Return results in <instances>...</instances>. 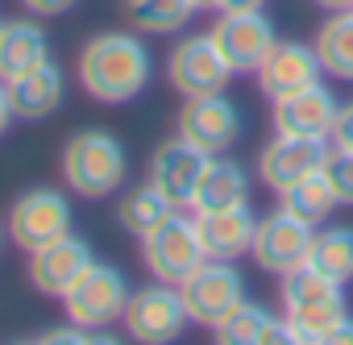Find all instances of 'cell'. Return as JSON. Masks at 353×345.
Wrapping results in <instances>:
<instances>
[{"label": "cell", "mask_w": 353, "mask_h": 345, "mask_svg": "<svg viewBox=\"0 0 353 345\" xmlns=\"http://www.w3.org/2000/svg\"><path fill=\"white\" fill-rule=\"evenodd\" d=\"M75 79L96 104H129L137 100L150 79H154V59L150 46L137 34L125 30H104L79 46L75 59Z\"/></svg>", "instance_id": "cell-1"}, {"label": "cell", "mask_w": 353, "mask_h": 345, "mask_svg": "<svg viewBox=\"0 0 353 345\" xmlns=\"http://www.w3.org/2000/svg\"><path fill=\"white\" fill-rule=\"evenodd\" d=\"M59 170L71 196L83 200H108L125 188L129 175V154L121 146L117 133L108 129H79L67 137L63 154H59Z\"/></svg>", "instance_id": "cell-2"}, {"label": "cell", "mask_w": 353, "mask_h": 345, "mask_svg": "<svg viewBox=\"0 0 353 345\" xmlns=\"http://www.w3.org/2000/svg\"><path fill=\"white\" fill-rule=\"evenodd\" d=\"M5 229H9V241L17 250L34 254V250L50 246L75 229V208H71L67 192H59V188H30L13 200Z\"/></svg>", "instance_id": "cell-3"}, {"label": "cell", "mask_w": 353, "mask_h": 345, "mask_svg": "<svg viewBox=\"0 0 353 345\" xmlns=\"http://www.w3.org/2000/svg\"><path fill=\"white\" fill-rule=\"evenodd\" d=\"M179 299L188 312V324L200 328H216L241 299H245V279L233 262L221 258H204L183 283H179Z\"/></svg>", "instance_id": "cell-4"}, {"label": "cell", "mask_w": 353, "mask_h": 345, "mask_svg": "<svg viewBox=\"0 0 353 345\" xmlns=\"http://www.w3.org/2000/svg\"><path fill=\"white\" fill-rule=\"evenodd\" d=\"M141 262L158 283H174L179 287L200 262H204V246L196 233V217L170 213L158 229H150L141 237Z\"/></svg>", "instance_id": "cell-5"}, {"label": "cell", "mask_w": 353, "mask_h": 345, "mask_svg": "<svg viewBox=\"0 0 353 345\" xmlns=\"http://www.w3.org/2000/svg\"><path fill=\"white\" fill-rule=\"evenodd\" d=\"M129 295H133V291H129V279H125L117 266L96 262V266L63 295V308H67V320H71V324L100 333V328H108V324H117V320L125 316Z\"/></svg>", "instance_id": "cell-6"}, {"label": "cell", "mask_w": 353, "mask_h": 345, "mask_svg": "<svg viewBox=\"0 0 353 345\" xmlns=\"http://www.w3.org/2000/svg\"><path fill=\"white\" fill-rule=\"evenodd\" d=\"M121 324L141 345H170V341H179V333L188 324L179 287H174V283H158V279L145 283V287H137L129 295V304H125Z\"/></svg>", "instance_id": "cell-7"}, {"label": "cell", "mask_w": 353, "mask_h": 345, "mask_svg": "<svg viewBox=\"0 0 353 345\" xmlns=\"http://www.w3.org/2000/svg\"><path fill=\"white\" fill-rule=\"evenodd\" d=\"M229 79H233V67L225 63V55L216 50V42L208 34H192L183 42H174L166 55V83L183 100L225 92Z\"/></svg>", "instance_id": "cell-8"}, {"label": "cell", "mask_w": 353, "mask_h": 345, "mask_svg": "<svg viewBox=\"0 0 353 345\" xmlns=\"http://www.w3.org/2000/svg\"><path fill=\"white\" fill-rule=\"evenodd\" d=\"M208 38L216 42V50L225 55V63L233 67V75H258L262 59L274 50L279 34L274 21L266 17V9H245V13H221L208 30Z\"/></svg>", "instance_id": "cell-9"}, {"label": "cell", "mask_w": 353, "mask_h": 345, "mask_svg": "<svg viewBox=\"0 0 353 345\" xmlns=\"http://www.w3.org/2000/svg\"><path fill=\"white\" fill-rule=\"evenodd\" d=\"M328 158H332V141L328 137H287V133H274L262 146V154H258V175L279 196V192L295 188L299 179L324 170Z\"/></svg>", "instance_id": "cell-10"}, {"label": "cell", "mask_w": 353, "mask_h": 345, "mask_svg": "<svg viewBox=\"0 0 353 345\" xmlns=\"http://www.w3.org/2000/svg\"><path fill=\"white\" fill-rule=\"evenodd\" d=\"M312 237H316V225L291 217L287 208H274L270 217H258V233H254L250 254H254V262L266 275H279L283 279L287 270H295V266L307 262Z\"/></svg>", "instance_id": "cell-11"}, {"label": "cell", "mask_w": 353, "mask_h": 345, "mask_svg": "<svg viewBox=\"0 0 353 345\" xmlns=\"http://www.w3.org/2000/svg\"><path fill=\"white\" fill-rule=\"evenodd\" d=\"M212 154H204L200 146H192L183 133L166 137L154 154H150V184L174 204V208H192V196H196V184L204 175Z\"/></svg>", "instance_id": "cell-12"}, {"label": "cell", "mask_w": 353, "mask_h": 345, "mask_svg": "<svg viewBox=\"0 0 353 345\" xmlns=\"http://www.w3.org/2000/svg\"><path fill=\"white\" fill-rule=\"evenodd\" d=\"M92 266H96L92 246L83 237L67 233V237H59V241L30 254V283H34V291L50 295V299H63Z\"/></svg>", "instance_id": "cell-13"}, {"label": "cell", "mask_w": 353, "mask_h": 345, "mask_svg": "<svg viewBox=\"0 0 353 345\" xmlns=\"http://www.w3.org/2000/svg\"><path fill=\"white\" fill-rule=\"evenodd\" d=\"M179 133L192 146H200L204 154H225L237 141V133H241V112H237V104L225 92L196 96L179 112Z\"/></svg>", "instance_id": "cell-14"}, {"label": "cell", "mask_w": 353, "mask_h": 345, "mask_svg": "<svg viewBox=\"0 0 353 345\" xmlns=\"http://www.w3.org/2000/svg\"><path fill=\"white\" fill-rule=\"evenodd\" d=\"M324 67H320V55L316 46H303V42H274V50L262 59L258 67V88L262 96L270 100H283L291 92H303L312 83H320Z\"/></svg>", "instance_id": "cell-15"}, {"label": "cell", "mask_w": 353, "mask_h": 345, "mask_svg": "<svg viewBox=\"0 0 353 345\" xmlns=\"http://www.w3.org/2000/svg\"><path fill=\"white\" fill-rule=\"evenodd\" d=\"M336 112H341V100L324 83H312L303 92L274 100L270 121H274V133H287V137H328Z\"/></svg>", "instance_id": "cell-16"}, {"label": "cell", "mask_w": 353, "mask_h": 345, "mask_svg": "<svg viewBox=\"0 0 353 345\" xmlns=\"http://www.w3.org/2000/svg\"><path fill=\"white\" fill-rule=\"evenodd\" d=\"M196 233L204 246V258H221V262H237L241 254H250L254 233H258V217L250 204H229V208H212V213H196Z\"/></svg>", "instance_id": "cell-17"}, {"label": "cell", "mask_w": 353, "mask_h": 345, "mask_svg": "<svg viewBox=\"0 0 353 345\" xmlns=\"http://www.w3.org/2000/svg\"><path fill=\"white\" fill-rule=\"evenodd\" d=\"M9 100H13V117L17 121H46V117H54L63 108V100H67L63 67L54 59H46L34 71L17 75L9 83Z\"/></svg>", "instance_id": "cell-18"}, {"label": "cell", "mask_w": 353, "mask_h": 345, "mask_svg": "<svg viewBox=\"0 0 353 345\" xmlns=\"http://www.w3.org/2000/svg\"><path fill=\"white\" fill-rule=\"evenodd\" d=\"M212 337L221 345H283V341H291V328H287V316H274L270 308H262L254 299H241L212 328Z\"/></svg>", "instance_id": "cell-19"}, {"label": "cell", "mask_w": 353, "mask_h": 345, "mask_svg": "<svg viewBox=\"0 0 353 345\" xmlns=\"http://www.w3.org/2000/svg\"><path fill=\"white\" fill-rule=\"evenodd\" d=\"M46 59H50V42H46V30L34 17L0 21V79L5 83H13L17 75L34 71Z\"/></svg>", "instance_id": "cell-20"}, {"label": "cell", "mask_w": 353, "mask_h": 345, "mask_svg": "<svg viewBox=\"0 0 353 345\" xmlns=\"http://www.w3.org/2000/svg\"><path fill=\"white\" fill-rule=\"evenodd\" d=\"M250 196V175L245 166L225 158V154H212L204 175L196 184V196H192V213H212V208H229V204H245Z\"/></svg>", "instance_id": "cell-21"}, {"label": "cell", "mask_w": 353, "mask_h": 345, "mask_svg": "<svg viewBox=\"0 0 353 345\" xmlns=\"http://www.w3.org/2000/svg\"><path fill=\"white\" fill-rule=\"evenodd\" d=\"M341 287L336 279H328L324 270H316L312 262L295 266L283 275L279 283V299H283V312L295 316V312H312V308H328V304H341Z\"/></svg>", "instance_id": "cell-22"}, {"label": "cell", "mask_w": 353, "mask_h": 345, "mask_svg": "<svg viewBox=\"0 0 353 345\" xmlns=\"http://www.w3.org/2000/svg\"><path fill=\"white\" fill-rule=\"evenodd\" d=\"M336 204H341V196H336V188L328 179V166L316 170V175H307V179H299L295 188L279 192V208H287L291 217H299V221H307L316 229L336 213Z\"/></svg>", "instance_id": "cell-23"}, {"label": "cell", "mask_w": 353, "mask_h": 345, "mask_svg": "<svg viewBox=\"0 0 353 345\" xmlns=\"http://www.w3.org/2000/svg\"><path fill=\"white\" fill-rule=\"evenodd\" d=\"M316 55H320L324 75H332L341 83H353V9L332 13L316 30Z\"/></svg>", "instance_id": "cell-24"}, {"label": "cell", "mask_w": 353, "mask_h": 345, "mask_svg": "<svg viewBox=\"0 0 353 345\" xmlns=\"http://www.w3.org/2000/svg\"><path fill=\"white\" fill-rule=\"evenodd\" d=\"M170 213H179V208H174L150 179L137 184V188H129V192L121 196V204H117V221H121V229L133 233V237H145V233L158 229Z\"/></svg>", "instance_id": "cell-25"}, {"label": "cell", "mask_w": 353, "mask_h": 345, "mask_svg": "<svg viewBox=\"0 0 353 345\" xmlns=\"http://www.w3.org/2000/svg\"><path fill=\"white\" fill-rule=\"evenodd\" d=\"M121 9L137 34H179L192 17V0H121Z\"/></svg>", "instance_id": "cell-26"}, {"label": "cell", "mask_w": 353, "mask_h": 345, "mask_svg": "<svg viewBox=\"0 0 353 345\" xmlns=\"http://www.w3.org/2000/svg\"><path fill=\"white\" fill-rule=\"evenodd\" d=\"M307 262L316 270H324L328 279L349 283L353 279V225H328V229H320L312 237Z\"/></svg>", "instance_id": "cell-27"}, {"label": "cell", "mask_w": 353, "mask_h": 345, "mask_svg": "<svg viewBox=\"0 0 353 345\" xmlns=\"http://www.w3.org/2000/svg\"><path fill=\"white\" fill-rule=\"evenodd\" d=\"M328 179H332L341 204H353V154H336L332 150V158H328Z\"/></svg>", "instance_id": "cell-28"}, {"label": "cell", "mask_w": 353, "mask_h": 345, "mask_svg": "<svg viewBox=\"0 0 353 345\" xmlns=\"http://www.w3.org/2000/svg\"><path fill=\"white\" fill-rule=\"evenodd\" d=\"M328 141H332V150H336V154H353V100H349V104H341V112H336V121H332Z\"/></svg>", "instance_id": "cell-29"}, {"label": "cell", "mask_w": 353, "mask_h": 345, "mask_svg": "<svg viewBox=\"0 0 353 345\" xmlns=\"http://www.w3.org/2000/svg\"><path fill=\"white\" fill-rule=\"evenodd\" d=\"M38 341L46 345H88V341H100L92 328H79V324H67V328H46Z\"/></svg>", "instance_id": "cell-30"}, {"label": "cell", "mask_w": 353, "mask_h": 345, "mask_svg": "<svg viewBox=\"0 0 353 345\" xmlns=\"http://www.w3.org/2000/svg\"><path fill=\"white\" fill-rule=\"evenodd\" d=\"M21 5L34 13V17H63L75 9V0H21Z\"/></svg>", "instance_id": "cell-31"}, {"label": "cell", "mask_w": 353, "mask_h": 345, "mask_svg": "<svg viewBox=\"0 0 353 345\" xmlns=\"http://www.w3.org/2000/svg\"><path fill=\"white\" fill-rule=\"evenodd\" d=\"M9 125H13V100H9V83L0 79V137L9 133Z\"/></svg>", "instance_id": "cell-32"}, {"label": "cell", "mask_w": 353, "mask_h": 345, "mask_svg": "<svg viewBox=\"0 0 353 345\" xmlns=\"http://www.w3.org/2000/svg\"><path fill=\"white\" fill-rule=\"evenodd\" d=\"M245 9H266V0H216V13H245Z\"/></svg>", "instance_id": "cell-33"}, {"label": "cell", "mask_w": 353, "mask_h": 345, "mask_svg": "<svg viewBox=\"0 0 353 345\" xmlns=\"http://www.w3.org/2000/svg\"><path fill=\"white\" fill-rule=\"evenodd\" d=\"M312 5L324 13H345V9H353V0H312Z\"/></svg>", "instance_id": "cell-34"}, {"label": "cell", "mask_w": 353, "mask_h": 345, "mask_svg": "<svg viewBox=\"0 0 353 345\" xmlns=\"http://www.w3.org/2000/svg\"><path fill=\"white\" fill-rule=\"evenodd\" d=\"M192 5H196V13H200V9H216V0H192Z\"/></svg>", "instance_id": "cell-35"}, {"label": "cell", "mask_w": 353, "mask_h": 345, "mask_svg": "<svg viewBox=\"0 0 353 345\" xmlns=\"http://www.w3.org/2000/svg\"><path fill=\"white\" fill-rule=\"evenodd\" d=\"M5 237H9V229H5V225H0V250H5Z\"/></svg>", "instance_id": "cell-36"}]
</instances>
